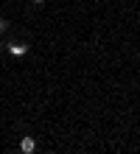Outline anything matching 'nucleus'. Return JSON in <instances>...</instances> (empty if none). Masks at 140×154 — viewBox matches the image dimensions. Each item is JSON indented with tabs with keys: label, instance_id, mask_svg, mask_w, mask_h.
Returning a JSON list of instances; mask_svg holds the SVG:
<instances>
[{
	"label": "nucleus",
	"instance_id": "3",
	"mask_svg": "<svg viewBox=\"0 0 140 154\" xmlns=\"http://www.w3.org/2000/svg\"><path fill=\"white\" fill-rule=\"evenodd\" d=\"M6 28H8V23H6V20H0V31H6Z\"/></svg>",
	"mask_w": 140,
	"mask_h": 154
},
{
	"label": "nucleus",
	"instance_id": "1",
	"mask_svg": "<svg viewBox=\"0 0 140 154\" xmlns=\"http://www.w3.org/2000/svg\"><path fill=\"white\" fill-rule=\"evenodd\" d=\"M20 151H23V154H34V151H36V140L31 137V134H23V140H20Z\"/></svg>",
	"mask_w": 140,
	"mask_h": 154
},
{
	"label": "nucleus",
	"instance_id": "4",
	"mask_svg": "<svg viewBox=\"0 0 140 154\" xmlns=\"http://www.w3.org/2000/svg\"><path fill=\"white\" fill-rule=\"evenodd\" d=\"M31 3H36V6H39V3H45V0H31Z\"/></svg>",
	"mask_w": 140,
	"mask_h": 154
},
{
	"label": "nucleus",
	"instance_id": "2",
	"mask_svg": "<svg viewBox=\"0 0 140 154\" xmlns=\"http://www.w3.org/2000/svg\"><path fill=\"white\" fill-rule=\"evenodd\" d=\"M8 51H11L14 56H25V53H28V45H20V42H11V48H8Z\"/></svg>",
	"mask_w": 140,
	"mask_h": 154
}]
</instances>
